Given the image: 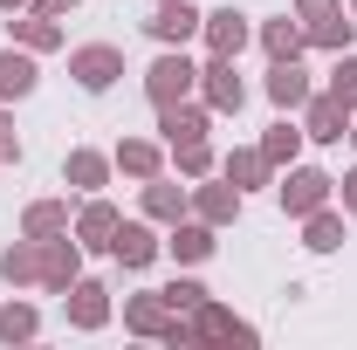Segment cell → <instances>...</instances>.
I'll return each mask as SVG.
<instances>
[{"label":"cell","instance_id":"1","mask_svg":"<svg viewBox=\"0 0 357 350\" xmlns=\"http://www.w3.org/2000/svg\"><path fill=\"white\" fill-rule=\"evenodd\" d=\"M192 83H199V69H192L185 55H158V62L144 69V96H151L158 110H165V103H185V89H192Z\"/></svg>","mask_w":357,"mask_h":350},{"label":"cell","instance_id":"2","mask_svg":"<svg viewBox=\"0 0 357 350\" xmlns=\"http://www.w3.org/2000/svg\"><path fill=\"white\" fill-rule=\"evenodd\" d=\"M76 268H83V254H76V241H42V248H35V282H48L55 296H69Z\"/></svg>","mask_w":357,"mask_h":350},{"label":"cell","instance_id":"3","mask_svg":"<svg viewBox=\"0 0 357 350\" xmlns=\"http://www.w3.org/2000/svg\"><path fill=\"white\" fill-rule=\"evenodd\" d=\"M192 344H255V330H248V323H234V316L206 296V303L192 309Z\"/></svg>","mask_w":357,"mask_h":350},{"label":"cell","instance_id":"4","mask_svg":"<svg viewBox=\"0 0 357 350\" xmlns=\"http://www.w3.org/2000/svg\"><path fill=\"white\" fill-rule=\"evenodd\" d=\"M69 69H76V83H83V89H110L117 76H124V55H117V48H103V42H89V48L69 55Z\"/></svg>","mask_w":357,"mask_h":350},{"label":"cell","instance_id":"5","mask_svg":"<svg viewBox=\"0 0 357 350\" xmlns=\"http://www.w3.org/2000/svg\"><path fill=\"white\" fill-rule=\"evenodd\" d=\"M310 137H323V144H337V137L351 131V103L344 96H310V124H303Z\"/></svg>","mask_w":357,"mask_h":350},{"label":"cell","instance_id":"6","mask_svg":"<svg viewBox=\"0 0 357 350\" xmlns=\"http://www.w3.org/2000/svg\"><path fill=\"white\" fill-rule=\"evenodd\" d=\"M158 131H165V144H206V110H185V103H165L158 110Z\"/></svg>","mask_w":357,"mask_h":350},{"label":"cell","instance_id":"7","mask_svg":"<svg viewBox=\"0 0 357 350\" xmlns=\"http://www.w3.org/2000/svg\"><path fill=\"white\" fill-rule=\"evenodd\" d=\"M103 296H110L103 282H83V275H76V282H69V323H76V330H96V323L110 316Z\"/></svg>","mask_w":357,"mask_h":350},{"label":"cell","instance_id":"8","mask_svg":"<svg viewBox=\"0 0 357 350\" xmlns=\"http://www.w3.org/2000/svg\"><path fill=\"white\" fill-rule=\"evenodd\" d=\"M144 28H151L158 42H172V48H178V42H192V28H199V14H192L185 0H158V14H151Z\"/></svg>","mask_w":357,"mask_h":350},{"label":"cell","instance_id":"9","mask_svg":"<svg viewBox=\"0 0 357 350\" xmlns=\"http://www.w3.org/2000/svg\"><path fill=\"white\" fill-rule=\"evenodd\" d=\"M110 254L124 268H144L158 254V241H151V227H137V220H117V234H110Z\"/></svg>","mask_w":357,"mask_h":350},{"label":"cell","instance_id":"10","mask_svg":"<svg viewBox=\"0 0 357 350\" xmlns=\"http://www.w3.org/2000/svg\"><path fill=\"white\" fill-rule=\"evenodd\" d=\"M172 316H178V309L165 303V289H158V296H137V303L124 309V323H131L137 337H165V330H172Z\"/></svg>","mask_w":357,"mask_h":350},{"label":"cell","instance_id":"11","mask_svg":"<svg viewBox=\"0 0 357 350\" xmlns=\"http://www.w3.org/2000/svg\"><path fill=\"white\" fill-rule=\"evenodd\" d=\"M323 199H330V178L323 172H289V185H282V206L289 213H316Z\"/></svg>","mask_w":357,"mask_h":350},{"label":"cell","instance_id":"12","mask_svg":"<svg viewBox=\"0 0 357 350\" xmlns=\"http://www.w3.org/2000/svg\"><path fill=\"white\" fill-rule=\"evenodd\" d=\"M241 76H234V55H213V69H206V103L213 110H241Z\"/></svg>","mask_w":357,"mask_h":350},{"label":"cell","instance_id":"13","mask_svg":"<svg viewBox=\"0 0 357 350\" xmlns=\"http://www.w3.org/2000/svg\"><path fill=\"white\" fill-rule=\"evenodd\" d=\"M206 42H213V55H241V48H248V21H241L234 7L206 14Z\"/></svg>","mask_w":357,"mask_h":350},{"label":"cell","instance_id":"14","mask_svg":"<svg viewBox=\"0 0 357 350\" xmlns=\"http://www.w3.org/2000/svg\"><path fill=\"white\" fill-rule=\"evenodd\" d=\"M268 96H275L282 110H296V103H310V76H303L296 62H275V69H268Z\"/></svg>","mask_w":357,"mask_h":350},{"label":"cell","instance_id":"15","mask_svg":"<svg viewBox=\"0 0 357 350\" xmlns=\"http://www.w3.org/2000/svg\"><path fill=\"white\" fill-rule=\"evenodd\" d=\"M76 234H83L76 248H110V234H117V206H103V199H96V206L83 213V227H76Z\"/></svg>","mask_w":357,"mask_h":350},{"label":"cell","instance_id":"16","mask_svg":"<svg viewBox=\"0 0 357 350\" xmlns=\"http://www.w3.org/2000/svg\"><path fill=\"white\" fill-rule=\"evenodd\" d=\"M28 89H35V62L7 48V55H0V96H28Z\"/></svg>","mask_w":357,"mask_h":350},{"label":"cell","instance_id":"17","mask_svg":"<svg viewBox=\"0 0 357 350\" xmlns=\"http://www.w3.org/2000/svg\"><path fill=\"white\" fill-rule=\"evenodd\" d=\"M268 55H275V62H296V55H303V42H310V35H303V28H296V21H268Z\"/></svg>","mask_w":357,"mask_h":350},{"label":"cell","instance_id":"18","mask_svg":"<svg viewBox=\"0 0 357 350\" xmlns=\"http://www.w3.org/2000/svg\"><path fill=\"white\" fill-rule=\"evenodd\" d=\"M165 248H172L178 261H206V254H213V234H206V227H178Z\"/></svg>","mask_w":357,"mask_h":350},{"label":"cell","instance_id":"19","mask_svg":"<svg viewBox=\"0 0 357 350\" xmlns=\"http://www.w3.org/2000/svg\"><path fill=\"white\" fill-rule=\"evenodd\" d=\"M144 213L178 220V213H185V192H178V185H158V178H151V185H144Z\"/></svg>","mask_w":357,"mask_h":350},{"label":"cell","instance_id":"20","mask_svg":"<svg viewBox=\"0 0 357 350\" xmlns=\"http://www.w3.org/2000/svg\"><path fill=\"white\" fill-rule=\"evenodd\" d=\"M310 248H316V254H330V248H344V220L316 206V213H310Z\"/></svg>","mask_w":357,"mask_h":350},{"label":"cell","instance_id":"21","mask_svg":"<svg viewBox=\"0 0 357 350\" xmlns=\"http://www.w3.org/2000/svg\"><path fill=\"white\" fill-rule=\"evenodd\" d=\"M117 165H124V172H131V178H158V151H151L144 137H131V144L117 151Z\"/></svg>","mask_w":357,"mask_h":350},{"label":"cell","instance_id":"22","mask_svg":"<svg viewBox=\"0 0 357 350\" xmlns=\"http://www.w3.org/2000/svg\"><path fill=\"white\" fill-rule=\"evenodd\" d=\"M69 227V206H55V199H42V206H28V234L35 241H48V234H62Z\"/></svg>","mask_w":357,"mask_h":350},{"label":"cell","instance_id":"23","mask_svg":"<svg viewBox=\"0 0 357 350\" xmlns=\"http://www.w3.org/2000/svg\"><path fill=\"white\" fill-rule=\"evenodd\" d=\"M0 337H7V344H28V337H35V309L7 303V309H0Z\"/></svg>","mask_w":357,"mask_h":350},{"label":"cell","instance_id":"24","mask_svg":"<svg viewBox=\"0 0 357 350\" xmlns=\"http://www.w3.org/2000/svg\"><path fill=\"white\" fill-rule=\"evenodd\" d=\"M296 144H303L296 124H275V131L261 137V158H268V165H282V158H296Z\"/></svg>","mask_w":357,"mask_h":350},{"label":"cell","instance_id":"25","mask_svg":"<svg viewBox=\"0 0 357 350\" xmlns=\"http://www.w3.org/2000/svg\"><path fill=\"white\" fill-rule=\"evenodd\" d=\"M14 35H21L28 48H55V42H62V28H55L48 14H28V21H14Z\"/></svg>","mask_w":357,"mask_h":350},{"label":"cell","instance_id":"26","mask_svg":"<svg viewBox=\"0 0 357 350\" xmlns=\"http://www.w3.org/2000/svg\"><path fill=\"white\" fill-rule=\"evenodd\" d=\"M227 178H234V185H261L268 158H261V151H234V158H227Z\"/></svg>","mask_w":357,"mask_h":350},{"label":"cell","instance_id":"27","mask_svg":"<svg viewBox=\"0 0 357 350\" xmlns=\"http://www.w3.org/2000/svg\"><path fill=\"white\" fill-rule=\"evenodd\" d=\"M234 206H241V185H234V192H227V185H206V192H199V213L206 220H234Z\"/></svg>","mask_w":357,"mask_h":350},{"label":"cell","instance_id":"28","mask_svg":"<svg viewBox=\"0 0 357 350\" xmlns=\"http://www.w3.org/2000/svg\"><path fill=\"white\" fill-rule=\"evenodd\" d=\"M103 172H110V165H103L96 151H69V178H76V185H103Z\"/></svg>","mask_w":357,"mask_h":350},{"label":"cell","instance_id":"29","mask_svg":"<svg viewBox=\"0 0 357 350\" xmlns=\"http://www.w3.org/2000/svg\"><path fill=\"white\" fill-rule=\"evenodd\" d=\"M330 96H344V103L357 110V55H344V62H337V76H330Z\"/></svg>","mask_w":357,"mask_h":350},{"label":"cell","instance_id":"30","mask_svg":"<svg viewBox=\"0 0 357 350\" xmlns=\"http://www.w3.org/2000/svg\"><path fill=\"white\" fill-rule=\"evenodd\" d=\"M0 268H7V282H35V248H7Z\"/></svg>","mask_w":357,"mask_h":350},{"label":"cell","instance_id":"31","mask_svg":"<svg viewBox=\"0 0 357 350\" xmlns=\"http://www.w3.org/2000/svg\"><path fill=\"white\" fill-rule=\"evenodd\" d=\"M310 42H323V48H351V21H337V14H330V21H316Z\"/></svg>","mask_w":357,"mask_h":350},{"label":"cell","instance_id":"32","mask_svg":"<svg viewBox=\"0 0 357 350\" xmlns=\"http://www.w3.org/2000/svg\"><path fill=\"white\" fill-rule=\"evenodd\" d=\"M165 303H172V309H199V303H206V289H199V282H172Z\"/></svg>","mask_w":357,"mask_h":350},{"label":"cell","instance_id":"33","mask_svg":"<svg viewBox=\"0 0 357 350\" xmlns=\"http://www.w3.org/2000/svg\"><path fill=\"white\" fill-rule=\"evenodd\" d=\"M178 165H185V172L199 178L206 165H213V151H206V144H178Z\"/></svg>","mask_w":357,"mask_h":350},{"label":"cell","instance_id":"34","mask_svg":"<svg viewBox=\"0 0 357 350\" xmlns=\"http://www.w3.org/2000/svg\"><path fill=\"white\" fill-rule=\"evenodd\" d=\"M0 158H21V137H14V117L0 110Z\"/></svg>","mask_w":357,"mask_h":350},{"label":"cell","instance_id":"35","mask_svg":"<svg viewBox=\"0 0 357 350\" xmlns=\"http://www.w3.org/2000/svg\"><path fill=\"white\" fill-rule=\"evenodd\" d=\"M296 7H303L310 21H330V14H337V0H296Z\"/></svg>","mask_w":357,"mask_h":350},{"label":"cell","instance_id":"36","mask_svg":"<svg viewBox=\"0 0 357 350\" xmlns=\"http://www.w3.org/2000/svg\"><path fill=\"white\" fill-rule=\"evenodd\" d=\"M69 7H83V0H42L35 14H48V21H55V14H69Z\"/></svg>","mask_w":357,"mask_h":350},{"label":"cell","instance_id":"37","mask_svg":"<svg viewBox=\"0 0 357 350\" xmlns=\"http://www.w3.org/2000/svg\"><path fill=\"white\" fill-rule=\"evenodd\" d=\"M344 206H351V213H357V172L344 178Z\"/></svg>","mask_w":357,"mask_h":350},{"label":"cell","instance_id":"38","mask_svg":"<svg viewBox=\"0 0 357 350\" xmlns=\"http://www.w3.org/2000/svg\"><path fill=\"white\" fill-rule=\"evenodd\" d=\"M0 7H21V0H0Z\"/></svg>","mask_w":357,"mask_h":350},{"label":"cell","instance_id":"39","mask_svg":"<svg viewBox=\"0 0 357 350\" xmlns=\"http://www.w3.org/2000/svg\"><path fill=\"white\" fill-rule=\"evenodd\" d=\"M351 137H357V131H351Z\"/></svg>","mask_w":357,"mask_h":350}]
</instances>
